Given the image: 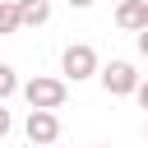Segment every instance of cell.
I'll list each match as a JSON object with an SVG mask.
<instances>
[{
  "label": "cell",
  "instance_id": "obj_1",
  "mask_svg": "<svg viewBox=\"0 0 148 148\" xmlns=\"http://www.w3.org/2000/svg\"><path fill=\"white\" fill-rule=\"evenodd\" d=\"M60 74H65V79H74V83H83V79H97V74H102V65H97V51H92L88 42H69V46L60 51Z\"/></svg>",
  "mask_w": 148,
  "mask_h": 148
},
{
  "label": "cell",
  "instance_id": "obj_2",
  "mask_svg": "<svg viewBox=\"0 0 148 148\" xmlns=\"http://www.w3.org/2000/svg\"><path fill=\"white\" fill-rule=\"evenodd\" d=\"M23 97H28V106H42V111H60V106H65V97H69V88H65V79L37 74V79H28V83H23Z\"/></svg>",
  "mask_w": 148,
  "mask_h": 148
},
{
  "label": "cell",
  "instance_id": "obj_3",
  "mask_svg": "<svg viewBox=\"0 0 148 148\" xmlns=\"http://www.w3.org/2000/svg\"><path fill=\"white\" fill-rule=\"evenodd\" d=\"M97 79H102V88H106L111 97H134V92H139V83H143V79H139V69H134L130 60H111V65H102V74H97Z\"/></svg>",
  "mask_w": 148,
  "mask_h": 148
},
{
  "label": "cell",
  "instance_id": "obj_4",
  "mask_svg": "<svg viewBox=\"0 0 148 148\" xmlns=\"http://www.w3.org/2000/svg\"><path fill=\"white\" fill-rule=\"evenodd\" d=\"M23 134H28L37 148H51V143L60 139V120H56V111L32 106V111H28V120H23Z\"/></svg>",
  "mask_w": 148,
  "mask_h": 148
},
{
  "label": "cell",
  "instance_id": "obj_5",
  "mask_svg": "<svg viewBox=\"0 0 148 148\" xmlns=\"http://www.w3.org/2000/svg\"><path fill=\"white\" fill-rule=\"evenodd\" d=\"M116 23L125 32H143L148 28V0H120L116 5Z\"/></svg>",
  "mask_w": 148,
  "mask_h": 148
},
{
  "label": "cell",
  "instance_id": "obj_6",
  "mask_svg": "<svg viewBox=\"0 0 148 148\" xmlns=\"http://www.w3.org/2000/svg\"><path fill=\"white\" fill-rule=\"evenodd\" d=\"M18 14H23V28H42L51 18V0H18Z\"/></svg>",
  "mask_w": 148,
  "mask_h": 148
},
{
  "label": "cell",
  "instance_id": "obj_7",
  "mask_svg": "<svg viewBox=\"0 0 148 148\" xmlns=\"http://www.w3.org/2000/svg\"><path fill=\"white\" fill-rule=\"evenodd\" d=\"M18 28H23L18 0H5V5H0V37H9V32H18Z\"/></svg>",
  "mask_w": 148,
  "mask_h": 148
},
{
  "label": "cell",
  "instance_id": "obj_8",
  "mask_svg": "<svg viewBox=\"0 0 148 148\" xmlns=\"http://www.w3.org/2000/svg\"><path fill=\"white\" fill-rule=\"evenodd\" d=\"M14 92H18V74H14V65H0V102L14 97Z\"/></svg>",
  "mask_w": 148,
  "mask_h": 148
},
{
  "label": "cell",
  "instance_id": "obj_9",
  "mask_svg": "<svg viewBox=\"0 0 148 148\" xmlns=\"http://www.w3.org/2000/svg\"><path fill=\"white\" fill-rule=\"evenodd\" d=\"M9 130H14V120H9V111H5V102H0V139H5Z\"/></svg>",
  "mask_w": 148,
  "mask_h": 148
},
{
  "label": "cell",
  "instance_id": "obj_10",
  "mask_svg": "<svg viewBox=\"0 0 148 148\" xmlns=\"http://www.w3.org/2000/svg\"><path fill=\"white\" fill-rule=\"evenodd\" d=\"M134 97H139V106H143V111H148V79H143V83H139V92H134Z\"/></svg>",
  "mask_w": 148,
  "mask_h": 148
},
{
  "label": "cell",
  "instance_id": "obj_11",
  "mask_svg": "<svg viewBox=\"0 0 148 148\" xmlns=\"http://www.w3.org/2000/svg\"><path fill=\"white\" fill-rule=\"evenodd\" d=\"M139 56H143V60H148V28H143V32H139Z\"/></svg>",
  "mask_w": 148,
  "mask_h": 148
},
{
  "label": "cell",
  "instance_id": "obj_12",
  "mask_svg": "<svg viewBox=\"0 0 148 148\" xmlns=\"http://www.w3.org/2000/svg\"><path fill=\"white\" fill-rule=\"evenodd\" d=\"M69 5H74V9H88V5H92V0H69Z\"/></svg>",
  "mask_w": 148,
  "mask_h": 148
},
{
  "label": "cell",
  "instance_id": "obj_13",
  "mask_svg": "<svg viewBox=\"0 0 148 148\" xmlns=\"http://www.w3.org/2000/svg\"><path fill=\"white\" fill-rule=\"evenodd\" d=\"M102 148H111V143H102Z\"/></svg>",
  "mask_w": 148,
  "mask_h": 148
},
{
  "label": "cell",
  "instance_id": "obj_14",
  "mask_svg": "<svg viewBox=\"0 0 148 148\" xmlns=\"http://www.w3.org/2000/svg\"><path fill=\"white\" fill-rule=\"evenodd\" d=\"M0 5H5V0H0Z\"/></svg>",
  "mask_w": 148,
  "mask_h": 148
}]
</instances>
